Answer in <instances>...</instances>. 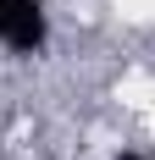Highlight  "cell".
<instances>
[{
    "instance_id": "cell-1",
    "label": "cell",
    "mask_w": 155,
    "mask_h": 160,
    "mask_svg": "<svg viewBox=\"0 0 155 160\" xmlns=\"http://www.w3.org/2000/svg\"><path fill=\"white\" fill-rule=\"evenodd\" d=\"M45 6L39 0H0V44L17 50V55H33V50H45Z\"/></svg>"
}]
</instances>
